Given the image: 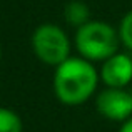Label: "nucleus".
Wrapping results in <instances>:
<instances>
[{
    "mask_svg": "<svg viewBox=\"0 0 132 132\" xmlns=\"http://www.w3.org/2000/svg\"><path fill=\"white\" fill-rule=\"evenodd\" d=\"M100 82V75L94 62L80 57H69L55 67L54 94L60 104L77 107L94 97Z\"/></svg>",
    "mask_w": 132,
    "mask_h": 132,
    "instance_id": "nucleus-1",
    "label": "nucleus"
},
{
    "mask_svg": "<svg viewBox=\"0 0 132 132\" xmlns=\"http://www.w3.org/2000/svg\"><path fill=\"white\" fill-rule=\"evenodd\" d=\"M74 47L79 55L90 62H104L119 52L120 40L117 29L104 20H89L82 27L75 29Z\"/></svg>",
    "mask_w": 132,
    "mask_h": 132,
    "instance_id": "nucleus-2",
    "label": "nucleus"
},
{
    "mask_svg": "<svg viewBox=\"0 0 132 132\" xmlns=\"http://www.w3.org/2000/svg\"><path fill=\"white\" fill-rule=\"evenodd\" d=\"M32 52L42 64L48 67H57L64 60L70 57L72 42L67 32L57 23L45 22L35 27L30 37Z\"/></svg>",
    "mask_w": 132,
    "mask_h": 132,
    "instance_id": "nucleus-3",
    "label": "nucleus"
},
{
    "mask_svg": "<svg viewBox=\"0 0 132 132\" xmlns=\"http://www.w3.org/2000/svg\"><path fill=\"white\" fill-rule=\"evenodd\" d=\"M95 109L104 119L122 124L132 117V94L127 89L105 87L95 95Z\"/></svg>",
    "mask_w": 132,
    "mask_h": 132,
    "instance_id": "nucleus-4",
    "label": "nucleus"
},
{
    "mask_svg": "<svg viewBox=\"0 0 132 132\" xmlns=\"http://www.w3.org/2000/svg\"><path fill=\"white\" fill-rule=\"evenodd\" d=\"M100 82L105 87L126 89L132 82V54L130 52H116L100 62L99 69Z\"/></svg>",
    "mask_w": 132,
    "mask_h": 132,
    "instance_id": "nucleus-5",
    "label": "nucleus"
},
{
    "mask_svg": "<svg viewBox=\"0 0 132 132\" xmlns=\"http://www.w3.org/2000/svg\"><path fill=\"white\" fill-rule=\"evenodd\" d=\"M64 20L74 29L82 27L89 20H92L89 5L85 2H82V0H70L64 7Z\"/></svg>",
    "mask_w": 132,
    "mask_h": 132,
    "instance_id": "nucleus-6",
    "label": "nucleus"
},
{
    "mask_svg": "<svg viewBox=\"0 0 132 132\" xmlns=\"http://www.w3.org/2000/svg\"><path fill=\"white\" fill-rule=\"evenodd\" d=\"M0 132H23L22 117L9 107H0Z\"/></svg>",
    "mask_w": 132,
    "mask_h": 132,
    "instance_id": "nucleus-7",
    "label": "nucleus"
},
{
    "mask_svg": "<svg viewBox=\"0 0 132 132\" xmlns=\"http://www.w3.org/2000/svg\"><path fill=\"white\" fill-rule=\"evenodd\" d=\"M117 34H119L120 45L132 54V10L124 13V17L120 19L119 27H117Z\"/></svg>",
    "mask_w": 132,
    "mask_h": 132,
    "instance_id": "nucleus-8",
    "label": "nucleus"
},
{
    "mask_svg": "<svg viewBox=\"0 0 132 132\" xmlns=\"http://www.w3.org/2000/svg\"><path fill=\"white\" fill-rule=\"evenodd\" d=\"M119 132H132V117H129L127 120H124V122L120 124Z\"/></svg>",
    "mask_w": 132,
    "mask_h": 132,
    "instance_id": "nucleus-9",
    "label": "nucleus"
},
{
    "mask_svg": "<svg viewBox=\"0 0 132 132\" xmlns=\"http://www.w3.org/2000/svg\"><path fill=\"white\" fill-rule=\"evenodd\" d=\"M0 60H2V47H0Z\"/></svg>",
    "mask_w": 132,
    "mask_h": 132,
    "instance_id": "nucleus-10",
    "label": "nucleus"
}]
</instances>
